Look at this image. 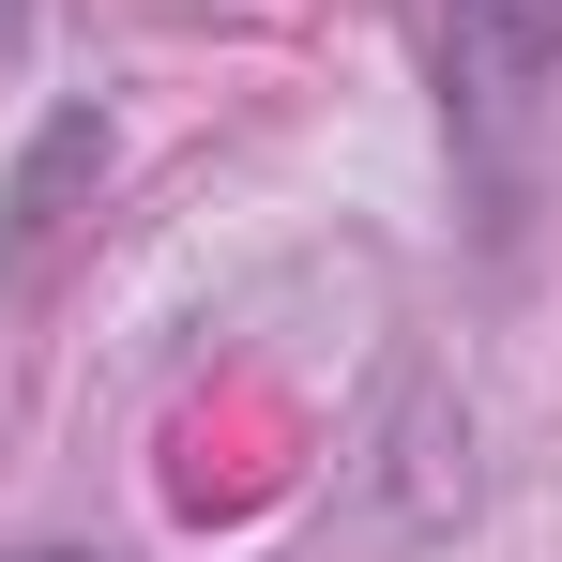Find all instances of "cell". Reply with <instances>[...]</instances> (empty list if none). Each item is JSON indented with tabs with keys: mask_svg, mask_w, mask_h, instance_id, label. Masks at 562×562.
I'll list each match as a JSON object with an SVG mask.
<instances>
[{
	"mask_svg": "<svg viewBox=\"0 0 562 562\" xmlns=\"http://www.w3.org/2000/svg\"><path fill=\"white\" fill-rule=\"evenodd\" d=\"M426 46H441V92L502 122L562 77V0H426Z\"/></svg>",
	"mask_w": 562,
	"mask_h": 562,
	"instance_id": "6da1fadb",
	"label": "cell"
}]
</instances>
